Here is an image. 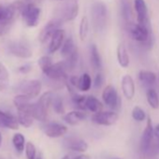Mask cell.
Masks as SVG:
<instances>
[{"mask_svg":"<svg viewBox=\"0 0 159 159\" xmlns=\"http://www.w3.org/2000/svg\"><path fill=\"white\" fill-rule=\"evenodd\" d=\"M92 24L97 32H102L106 28L108 19L107 5L102 1H96L91 8Z\"/></svg>","mask_w":159,"mask_h":159,"instance_id":"3957f363","label":"cell"},{"mask_svg":"<svg viewBox=\"0 0 159 159\" xmlns=\"http://www.w3.org/2000/svg\"><path fill=\"white\" fill-rule=\"evenodd\" d=\"M80 6L78 0H64L54 11V19L62 24L71 22L79 15Z\"/></svg>","mask_w":159,"mask_h":159,"instance_id":"7a4b0ae2","label":"cell"},{"mask_svg":"<svg viewBox=\"0 0 159 159\" xmlns=\"http://www.w3.org/2000/svg\"><path fill=\"white\" fill-rule=\"evenodd\" d=\"M85 109L91 112L97 113L101 111L103 109V104L94 96H87L85 101Z\"/></svg>","mask_w":159,"mask_h":159,"instance_id":"484cf974","label":"cell"},{"mask_svg":"<svg viewBox=\"0 0 159 159\" xmlns=\"http://www.w3.org/2000/svg\"><path fill=\"white\" fill-rule=\"evenodd\" d=\"M92 78L88 73H84L79 77L77 89L82 92H88L92 87Z\"/></svg>","mask_w":159,"mask_h":159,"instance_id":"4316f807","label":"cell"},{"mask_svg":"<svg viewBox=\"0 0 159 159\" xmlns=\"http://www.w3.org/2000/svg\"><path fill=\"white\" fill-rule=\"evenodd\" d=\"M19 125L20 124L17 118H15L11 114L4 112L0 110V127L15 130V129H18Z\"/></svg>","mask_w":159,"mask_h":159,"instance_id":"ac0fdd59","label":"cell"},{"mask_svg":"<svg viewBox=\"0 0 159 159\" xmlns=\"http://www.w3.org/2000/svg\"><path fill=\"white\" fill-rule=\"evenodd\" d=\"M40 9L33 3H29L24 7L22 15L25 23L29 27H35L38 25L40 17Z\"/></svg>","mask_w":159,"mask_h":159,"instance_id":"52a82bcc","label":"cell"},{"mask_svg":"<svg viewBox=\"0 0 159 159\" xmlns=\"http://www.w3.org/2000/svg\"><path fill=\"white\" fill-rule=\"evenodd\" d=\"M71 96V100L74 104V106L81 110V111H85V101H86V97L87 96H83L80 95L76 92H73L72 94H70Z\"/></svg>","mask_w":159,"mask_h":159,"instance_id":"4dcf8cb0","label":"cell"},{"mask_svg":"<svg viewBox=\"0 0 159 159\" xmlns=\"http://www.w3.org/2000/svg\"><path fill=\"white\" fill-rule=\"evenodd\" d=\"M8 51L12 55L20 57V58H25V59L30 58L33 54L30 44L26 40H24V39L11 42L8 45Z\"/></svg>","mask_w":159,"mask_h":159,"instance_id":"8992f818","label":"cell"},{"mask_svg":"<svg viewBox=\"0 0 159 159\" xmlns=\"http://www.w3.org/2000/svg\"><path fill=\"white\" fill-rule=\"evenodd\" d=\"M116 56H117L118 64L122 67L126 68V67L129 66L130 57H129V54H128V52H127L125 46L123 43L118 44L117 49H116Z\"/></svg>","mask_w":159,"mask_h":159,"instance_id":"7402d4cb","label":"cell"},{"mask_svg":"<svg viewBox=\"0 0 159 159\" xmlns=\"http://www.w3.org/2000/svg\"><path fill=\"white\" fill-rule=\"evenodd\" d=\"M62 159H69V156H68V155H66V156H64Z\"/></svg>","mask_w":159,"mask_h":159,"instance_id":"7bdbcfd3","label":"cell"},{"mask_svg":"<svg viewBox=\"0 0 159 159\" xmlns=\"http://www.w3.org/2000/svg\"><path fill=\"white\" fill-rule=\"evenodd\" d=\"M121 87H122V91L125 98H127L128 100H131L134 98L135 94H136V85H135V82L132 76L128 74L123 76L122 81H121Z\"/></svg>","mask_w":159,"mask_h":159,"instance_id":"2e32d148","label":"cell"},{"mask_svg":"<svg viewBox=\"0 0 159 159\" xmlns=\"http://www.w3.org/2000/svg\"><path fill=\"white\" fill-rule=\"evenodd\" d=\"M65 41V31L61 28H58L52 36L50 39V43L48 46V52L54 53L58 50L61 49L63 43Z\"/></svg>","mask_w":159,"mask_h":159,"instance_id":"e0dca14e","label":"cell"},{"mask_svg":"<svg viewBox=\"0 0 159 159\" xmlns=\"http://www.w3.org/2000/svg\"><path fill=\"white\" fill-rule=\"evenodd\" d=\"M41 87V82L39 80H27V81H24L19 84V91L23 95H25L32 99L39 95Z\"/></svg>","mask_w":159,"mask_h":159,"instance_id":"30bf717a","label":"cell"},{"mask_svg":"<svg viewBox=\"0 0 159 159\" xmlns=\"http://www.w3.org/2000/svg\"><path fill=\"white\" fill-rule=\"evenodd\" d=\"M10 85V74L7 67L0 63V92H4Z\"/></svg>","mask_w":159,"mask_h":159,"instance_id":"83f0119b","label":"cell"},{"mask_svg":"<svg viewBox=\"0 0 159 159\" xmlns=\"http://www.w3.org/2000/svg\"><path fill=\"white\" fill-rule=\"evenodd\" d=\"M158 81H159V75H158Z\"/></svg>","mask_w":159,"mask_h":159,"instance_id":"7dc6e473","label":"cell"},{"mask_svg":"<svg viewBox=\"0 0 159 159\" xmlns=\"http://www.w3.org/2000/svg\"><path fill=\"white\" fill-rule=\"evenodd\" d=\"M153 133H154V136L159 139V124L153 128Z\"/></svg>","mask_w":159,"mask_h":159,"instance_id":"ab89813d","label":"cell"},{"mask_svg":"<svg viewBox=\"0 0 159 159\" xmlns=\"http://www.w3.org/2000/svg\"><path fill=\"white\" fill-rule=\"evenodd\" d=\"M25 155L27 159H36L37 150L32 142H27L25 145Z\"/></svg>","mask_w":159,"mask_h":159,"instance_id":"d590c367","label":"cell"},{"mask_svg":"<svg viewBox=\"0 0 159 159\" xmlns=\"http://www.w3.org/2000/svg\"><path fill=\"white\" fill-rule=\"evenodd\" d=\"M121 14L125 25L133 22V10L130 0H120Z\"/></svg>","mask_w":159,"mask_h":159,"instance_id":"ffe728a7","label":"cell"},{"mask_svg":"<svg viewBox=\"0 0 159 159\" xmlns=\"http://www.w3.org/2000/svg\"><path fill=\"white\" fill-rule=\"evenodd\" d=\"M31 69H32V66L29 65V64L24 65V66L19 67V71L22 72V73H28V72L31 71Z\"/></svg>","mask_w":159,"mask_h":159,"instance_id":"f35d334b","label":"cell"},{"mask_svg":"<svg viewBox=\"0 0 159 159\" xmlns=\"http://www.w3.org/2000/svg\"><path fill=\"white\" fill-rule=\"evenodd\" d=\"M89 28H90V23L88 20L87 16H84L81 20V23H80V26H79V37L81 39V40H85V39L87 38L88 34H89Z\"/></svg>","mask_w":159,"mask_h":159,"instance_id":"f546056e","label":"cell"},{"mask_svg":"<svg viewBox=\"0 0 159 159\" xmlns=\"http://www.w3.org/2000/svg\"><path fill=\"white\" fill-rule=\"evenodd\" d=\"M67 147L75 152H84L88 149V144L82 139H68Z\"/></svg>","mask_w":159,"mask_h":159,"instance_id":"d4e9b609","label":"cell"},{"mask_svg":"<svg viewBox=\"0 0 159 159\" xmlns=\"http://www.w3.org/2000/svg\"><path fill=\"white\" fill-rule=\"evenodd\" d=\"M134 10L136 11L137 23L144 25H151L148 14V7L145 0H134Z\"/></svg>","mask_w":159,"mask_h":159,"instance_id":"7c38bea8","label":"cell"},{"mask_svg":"<svg viewBox=\"0 0 159 159\" xmlns=\"http://www.w3.org/2000/svg\"><path fill=\"white\" fill-rule=\"evenodd\" d=\"M12 143H13L15 149L17 150V152H22L24 151V149L25 148V140L24 135L21 133L14 134V136L12 138Z\"/></svg>","mask_w":159,"mask_h":159,"instance_id":"1f68e13d","label":"cell"},{"mask_svg":"<svg viewBox=\"0 0 159 159\" xmlns=\"http://www.w3.org/2000/svg\"><path fill=\"white\" fill-rule=\"evenodd\" d=\"M153 136H154V133H153L152 119H151V117H147V124H146L145 129L142 133L141 140H140V148H141L142 152H147L150 150Z\"/></svg>","mask_w":159,"mask_h":159,"instance_id":"5bb4252c","label":"cell"},{"mask_svg":"<svg viewBox=\"0 0 159 159\" xmlns=\"http://www.w3.org/2000/svg\"><path fill=\"white\" fill-rule=\"evenodd\" d=\"M102 99L104 104L111 110H117L120 107L121 99L118 92L113 85H107L102 92Z\"/></svg>","mask_w":159,"mask_h":159,"instance_id":"9c48e42d","label":"cell"},{"mask_svg":"<svg viewBox=\"0 0 159 159\" xmlns=\"http://www.w3.org/2000/svg\"><path fill=\"white\" fill-rule=\"evenodd\" d=\"M130 37L137 42L140 43L144 48L151 49L154 42V37L151 25H144L139 23H130L126 25Z\"/></svg>","mask_w":159,"mask_h":159,"instance_id":"6da1fadb","label":"cell"},{"mask_svg":"<svg viewBox=\"0 0 159 159\" xmlns=\"http://www.w3.org/2000/svg\"><path fill=\"white\" fill-rule=\"evenodd\" d=\"M63 24L61 22H59L58 20L52 18L50 22H48L46 24V25L42 28V30L40 31L39 33V41L41 43H45L47 42L49 39H51L52 34L58 29L60 28V26L62 25Z\"/></svg>","mask_w":159,"mask_h":159,"instance_id":"4fadbf2b","label":"cell"},{"mask_svg":"<svg viewBox=\"0 0 159 159\" xmlns=\"http://www.w3.org/2000/svg\"><path fill=\"white\" fill-rule=\"evenodd\" d=\"M38 64H39V66L41 71L44 73V72H46V71L51 67V66H52L53 63H52V58H51L49 55H43V56H41V57L39 59Z\"/></svg>","mask_w":159,"mask_h":159,"instance_id":"836d02e7","label":"cell"},{"mask_svg":"<svg viewBox=\"0 0 159 159\" xmlns=\"http://www.w3.org/2000/svg\"><path fill=\"white\" fill-rule=\"evenodd\" d=\"M56 1H64V0H56Z\"/></svg>","mask_w":159,"mask_h":159,"instance_id":"bcb514c9","label":"cell"},{"mask_svg":"<svg viewBox=\"0 0 159 159\" xmlns=\"http://www.w3.org/2000/svg\"><path fill=\"white\" fill-rule=\"evenodd\" d=\"M158 150H159V144H158Z\"/></svg>","mask_w":159,"mask_h":159,"instance_id":"c3c4849f","label":"cell"},{"mask_svg":"<svg viewBox=\"0 0 159 159\" xmlns=\"http://www.w3.org/2000/svg\"><path fill=\"white\" fill-rule=\"evenodd\" d=\"M103 83H104L103 75H102V73L100 71H98V73L96 75V77L94 79V84H94V87L97 88V89H99L102 86Z\"/></svg>","mask_w":159,"mask_h":159,"instance_id":"8d00e7d4","label":"cell"},{"mask_svg":"<svg viewBox=\"0 0 159 159\" xmlns=\"http://www.w3.org/2000/svg\"><path fill=\"white\" fill-rule=\"evenodd\" d=\"M77 50H78V48L74 42V39H72V37H68L67 39H65V41L60 49V54L65 59V58L68 57L69 55H71Z\"/></svg>","mask_w":159,"mask_h":159,"instance_id":"cb8c5ba5","label":"cell"},{"mask_svg":"<svg viewBox=\"0 0 159 159\" xmlns=\"http://www.w3.org/2000/svg\"><path fill=\"white\" fill-rule=\"evenodd\" d=\"M132 117L137 122H143L146 119V113L140 107L136 106L132 111Z\"/></svg>","mask_w":159,"mask_h":159,"instance_id":"e575fe53","label":"cell"},{"mask_svg":"<svg viewBox=\"0 0 159 159\" xmlns=\"http://www.w3.org/2000/svg\"><path fill=\"white\" fill-rule=\"evenodd\" d=\"M108 159H123V158H119V157H110Z\"/></svg>","mask_w":159,"mask_h":159,"instance_id":"b9f144b4","label":"cell"},{"mask_svg":"<svg viewBox=\"0 0 159 159\" xmlns=\"http://www.w3.org/2000/svg\"><path fill=\"white\" fill-rule=\"evenodd\" d=\"M1 142H2V136L0 134V145H1Z\"/></svg>","mask_w":159,"mask_h":159,"instance_id":"ee69618b","label":"cell"},{"mask_svg":"<svg viewBox=\"0 0 159 159\" xmlns=\"http://www.w3.org/2000/svg\"><path fill=\"white\" fill-rule=\"evenodd\" d=\"M90 63L93 66L94 69L98 71H101L102 69V58L99 53V51L97 47L96 44H91L90 45Z\"/></svg>","mask_w":159,"mask_h":159,"instance_id":"44dd1931","label":"cell"},{"mask_svg":"<svg viewBox=\"0 0 159 159\" xmlns=\"http://www.w3.org/2000/svg\"><path fill=\"white\" fill-rule=\"evenodd\" d=\"M24 5L22 2L17 1L10 6L0 5V22L13 23L19 11H22Z\"/></svg>","mask_w":159,"mask_h":159,"instance_id":"ba28073f","label":"cell"},{"mask_svg":"<svg viewBox=\"0 0 159 159\" xmlns=\"http://www.w3.org/2000/svg\"><path fill=\"white\" fill-rule=\"evenodd\" d=\"M74 159H91V158L88 155H86V154H81V155L76 156Z\"/></svg>","mask_w":159,"mask_h":159,"instance_id":"60d3db41","label":"cell"},{"mask_svg":"<svg viewBox=\"0 0 159 159\" xmlns=\"http://www.w3.org/2000/svg\"><path fill=\"white\" fill-rule=\"evenodd\" d=\"M43 132L49 138H59L67 132V127L59 123H49L43 127Z\"/></svg>","mask_w":159,"mask_h":159,"instance_id":"9a60e30c","label":"cell"},{"mask_svg":"<svg viewBox=\"0 0 159 159\" xmlns=\"http://www.w3.org/2000/svg\"><path fill=\"white\" fill-rule=\"evenodd\" d=\"M64 121L70 125H76L80 123H82L86 119V113L83 111H72L67 112L64 117Z\"/></svg>","mask_w":159,"mask_h":159,"instance_id":"d6986e66","label":"cell"},{"mask_svg":"<svg viewBox=\"0 0 159 159\" xmlns=\"http://www.w3.org/2000/svg\"><path fill=\"white\" fill-rule=\"evenodd\" d=\"M53 93L51 91L45 92L36 103H32V115L34 119L45 122L48 117V111L50 106H52V100Z\"/></svg>","mask_w":159,"mask_h":159,"instance_id":"277c9868","label":"cell"},{"mask_svg":"<svg viewBox=\"0 0 159 159\" xmlns=\"http://www.w3.org/2000/svg\"><path fill=\"white\" fill-rule=\"evenodd\" d=\"M36 159H42L41 157H38V158H36Z\"/></svg>","mask_w":159,"mask_h":159,"instance_id":"f6af8a7d","label":"cell"},{"mask_svg":"<svg viewBox=\"0 0 159 159\" xmlns=\"http://www.w3.org/2000/svg\"><path fill=\"white\" fill-rule=\"evenodd\" d=\"M52 106L54 110V111L58 114H63L65 112V107L63 99L60 96L53 95L52 100Z\"/></svg>","mask_w":159,"mask_h":159,"instance_id":"d6a6232c","label":"cell"},{"mask_svg":"<svg viewBox=\"0 0 159 159\" xmlns=\"http://www.w3.org/2000/svg\"><path fill=\"white\" fill-rule=\"evenodd\" d=\"M68 69L66 67V65L65 61L63 60V61L52 64L51 67L46 72H44V75L52 82H55V83L66 85V82L68 79V76L66 73Z\"/></svg>","mask_w":159,"mask_h":159,"instance_id":"5b68a950","label":"cell"},{"mask_svg":"<svg viewBox=\"0 0 159 159\" xmlns=\"http://www.w3.org/2000/svg\"><path fill=\"white\" fill-rule=\"evenodd\" d=\"M118 120V114L113 111H98L94 113L92 116V121L99 125H106L110 126L114 125Z\"/></svg>","mask_w":159,"mask_h":159,"instance_id":"8fae6325","label":"cell"},{"mask_svg":"<svg viewBox=\"0 0 159 159\" xmlns=\"http://www.w3.org/2000/svg\"><path fill=\"white\" fill-rule=\"evenodd\" d=\"M13 23H6V22H0V37L6 35L9 30L11 29Z\"/></svg>","mask_w":159,"mask_h":159,"instance_id":"74e56055","label":"cell"},{"mask_svg":"<svg viewBox=\"0 0 159 159\" xmlns=\"http://www.w3.org/2000/svg\"><path fill=\"white\" fill-rule=\"evenodd\" d=\"M139 80L142 84L146 86H151L156 83L157 76L154 72L151 70L142 69L139 72Z\"/></svg>","mask_w":159,"mask_h":159,"instance_id":"603a6c76","label":"cell"},{"mask_svg":"<svg viewBox=\"0 0 159 159\" xmlns=\"http://www.w3.org/2000/svg\"><path fill=\"white\" fill-rule=\"evenodd\" d=\"M146 98L150 107L153 110H157L159 108V97L157 92L153 88H149L146 91Z\"/></svg>","mask_w":159,"mask_h":159,"instance_id":"f1b7e54d","label":"cell"}]
</instances>
